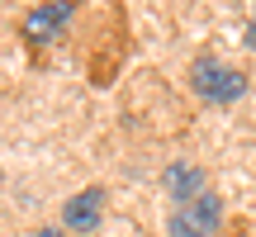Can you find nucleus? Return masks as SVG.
<instances>
[{
  "mask_svg": "<svg viewBox=\"0 0 256 237\" xmlns=\"http://www.w3.org/2000/svg\"><path fill=\"white\" fill-rule=\"evenodd\" d=\"M190 86H194V95H200V100L228 104V100H238V95L247 90V76L232 72V66H223L218 57H200V62L190 66Z\"/></svg>",
  "mask_w": 256,
  "mask_h": 237,
  "instance_id": "f257e3e1",
  "label": "nucleus"
},
{
  "mask_svg": "<svg viewBox=\"0 0 256 237\" xmlns=\"http://www.w3.org/2000/svg\"><path fill=\"white\" fill-rule=\"evenodd\" d=\"M218 223H223V200L214 190H204V194H194V200L176 204L166 228H171V237H214Z\"/></svg>",
  "mask_w": 256,
  "mask_h": 237,
  "instance_id": "f03ea898",
  "label": "nucleus"
},
{
  "mask_svg": "<svg viewBox=\"0 0 256 237\" xmlns=\"http://www.w3.org/2000/svg\"><path fill=\"white\" fill-rule=\"evenodd\" d=\"M100 214H104V190H100V185H90V190H81L76 200H66L62 223L72 232H90V228H100Z\"/></svg>",
  "mask_w": 256,
  "mask_h": 237,
  "instance_id": "7ed1b4c3",
  "label": "nucleus"
},
{
  "mask_svg": "<svg viewBox=\"0 0 256 237\" xmlns=\"http://www.w3.org/2000/svg\"><path fill=\"white\" fill-rule=\"evenodd\" d=\"M72 14H76V5H72V0H57V5H38L34 14H24V34L43 43V38H52V34H57V28H62Z\"/></svg>",
  "mask_w": 256,
  "mask_h": 237,
  "instance_id": "20e7f679",
  "label": "nucleus"
},
{
  "mask_svg": "<svg viewBox=\"0 0 256 237\" xmlns=\"http://www.w3.org/2000/svg\"><path fill=\"white\" fill-rule=\"evenodd\" d=\"M162 185H166V194H171L176 204H185V200H194V194H204V171L190 166V162H171L166 176H162Z\"/></svg>",
  "mask_w": 256,
  "mask_h": 237,
  "instance_id": "39448f33",
  "label": "nucleus"
},
{
  "mask_svg": "<svg viewBox=\"0 0 256 237\" xmlns=\"http://www.w3.org/2000/svg\"><path fill=\"white\" fill-rule=\"evenodd\" d=\"M34 237H66V232H62V228H38Z\"/></svg>",
  "mask_w": 256,
  "mask_h": 237,
  "instance_id": "423d86ee",
  "label": "nucleus"
}]
</instances>
